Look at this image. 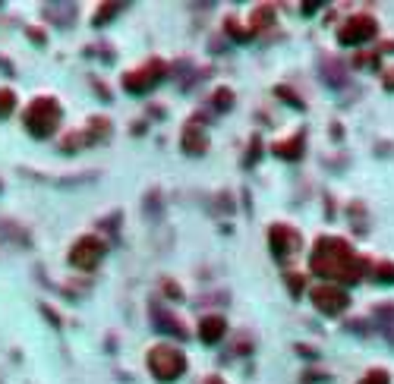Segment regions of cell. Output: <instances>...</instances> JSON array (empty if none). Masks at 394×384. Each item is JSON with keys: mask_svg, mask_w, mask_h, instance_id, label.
I'll use <instances>...</instances> for the list:
<instances>
[{"mask_svg": "<svg viewBox=\"0 0 394 384\" xmlns=\"http://www.w3.org/2000/svg\"><path fill=\"white\" fill-rule=\"evenodd\" d=\"M26 35H29V38H32V41H35V44H45V35H41V31H38V29H26Z\"/></svg>", "mask_w": 394, "mask_h": 384, "instance_id": "obj_26", "label": "cell"}, {"mask_svg": "<svg viewBox=\"0 0 394 384\" xmlns=\"http://www.w3.org/2000/svg\"><path fill=\"white\" fill-rule=\"evenodd\" d=\"M224 29L230 31V35L237 38V41H246V38H253V31H246V29H240V25H237V19H227V25H224Z\"/></svg>", "mask_w": 394, "mask_h": 384, "instance_id": "obj_22", "label": "cell"}, {"mask_svg": "<svg viewBox=\"0 0 394 384\" xmlns=\"http://www.w3.org/2000/svg\"><path fill=\"white\" fill-rule=\"evenodd\" d=\"M227 334V321L221 318V315H209V318H202V325H199V337H202V343H218V340Z\"/></svg>", "mask_w": 394, "mask_h": 384, "instance_id": "obj_10", "label": "cell"}, {"mask_svg": "<svg viewBox=\"0 0 394 384\" xmlns=\"http://www.w3.org/2000/svg\"><path fill=\"white\" fill-rule=\"evenodd\" d=\"M146 362H148V369H152V375L158 378V381H177L180 375L186 371V356H183V350H177V346H171V343H158V346H152L148 350V356H146Z\"/></svg>", "mask_w": 394, "mask_h": 384, "instance_id": "obj_3", "label": "cell"}, {"mask_svg": "<svg viewBox=\"0 0 394 384\" xmlns=\"http://www.w3.org/2000/svg\"><path fill=\"white\" fill-rule=\"evenodd\" d=\"M360 384H391V378H388V371H381V369H375V371H369L366 378H363Z\"/></svg>", "mask_w": 394, "mask_h": 384, "instance_id": "obj_21", "label": "cell"}, {"mask_svg": "<svg viewBox=\"0 0 394 384\" xmlns=\"http://www.w3.org/2000/svg\"><path fill=\"white\" fill-rule=\"evenodd\" d=\"M180 145H183L186 155H205V148H209V136L202 132V123H199V117H192L190 123H186Z\"/></svg>", "mask_w": 394, "mask_h": 384, "instance_id": "obj_9", "label": "cell"}, {"mask_svg": "<svg viewBox=\"0 0 394 384\" xmlns=\"http://www.w3.org/2000/svg\"><path fill=\"white\" fill-rule=\"evenodd\" d=\"M123 13V3H104L95 10V25H108L114 16H120Z\"/></svg>", "mask_w": 394, "mask_h": 384, "instance_id": "obj_16", "label": "cell"}, {"mask_svg": "<svg viewBox=\"0 0 394 384\" xmlns=\"http://www.w3.org/2000/svg\"><path fill=\"white\" fill-rule=\"evenodd\" d=\"M111 136V120H101V117H95L89 123V129H85V138H89V145H95V142H101V138H108Z\"/></svg>", "mask_w": 394, "mask_h": 384, "instance_id": "obj_15", "label": "cell"}, {"mask_svg": "<svg viewBox=\"0 0 394 384\" xmlns=\"http://www.w3.org/2000/svg\"><path fill=\"white\" fill-rule=\"evenodd\" d=\"M303 145H306V136L303 132H293L290 138H284V142H274V155L284 157V161H297V157H303Z\"/></svg>", "mask_w": 394, "mask_h": 384, "instance_id": "obj_11", "label": "cell"}, {"mask_svg": "<svg viewBox=\"0 0 394 384\" xmlns=\"http://www.w3.org/2000/svg\"><path fill=\"white\" fill-rule=\"evenodd\" d=\"M0 66H3L10 76H13V66H10V60H7V57H0Z\"/></svg>", "mask_w": 394, "mask_h": 384, "instance_id": "obj_27", "label": "cell"}, {"mask_svg": "<svg viewBox=\"0 0 394 384\" xmlns=\"http://www.w3.org/2000/svg\"><path fill=\"white\" fill-rule=\"evenodd\" d=\"M152 318L158 321V325H155V327H161V331H167V334H177V337H186V331H183V327H180V321H177V318H171V315H167L164 308H158V306H155V308H152Z\"/></svg>", "mask_w": 394, "mask_h": 384, "instance_id": "obj_12", "label": "cell"}, {"mask_svg": "<svg viewBox=\"0 0 394 384\" xmlns=\"http://www.w3.org/2000/svg\"><path fill=\"white\" fill-rule=\"evenodd\" d=\"M164 76H167V63L152 57V60H146L139 69H129V73L123 76V88L133 94H146V92H152Z\"/></svg>", "mask_w": 394, "mask_h": 384, "instance_id": "obj_4", "label": "cell"}, {"mask_svg": "<svg viewBox=\"0 0 394 384\" xmlns=\"http://www.w3.org/2000/svg\"><path fill=\"white\" fill-rule=\"evenodd\" d=\"M372 277L379 283H394V264L391 262H375L372 264Z\"/></svg>", "mask_w": 394, "mask_h": 384, "instance_id": "obj_17", "label": "cell"}, {"mask_svg": "<svg viewBox=\"0 0 394 384\" xmlns=\"http://www.w3.org/2000/svg\"><path fill=\"white\" fill-rule=\"evenodd\" d=\"M274 92H278L281 98H284V101H287V104H290V107H303V101H300L297 94H293L290 88H287V85H278V88H274Z\"/></svg>", "mask_w": 394, "mask_h": 384, "instance_id": "obj_23", "label": "cell"}, {"mask_svg": "<svg viewBox=\"0 0 394 384\" xmlns=\"http://www.w3.org/2000/svg\"><path fill=\"white\" fill-rule=\"evenodd\" d=\"M0 189H3V186H0Z\"/></svg>", "mask_w": 394, "mask_h": 384, "instance_id": "obj_29", "label": "cell"}, {"mask_svg": "<svg viewBox=\"0 0 394 384\" xmlns=\"http://www.w3.org/2000/svg\"><path fill=\"white\" fill-rule=\"evenodd\" d=\"M60 117H64V111H60L57 98H48V94H41V98H35L32 104L26 107V113H22V123H26V129L32 132L35 138H48L51 132H57Z\"/></svg>", "mask_w": 394, "mask_h": 384, "instance_id": "obj_2", "label": "cell"}, {"mask_svg": "<svg viewBox=\"0 0 394 384\" xmlns=\"http://www.w3.org/2000/svg\"><path fill=\"white\" fill-rule=\"evenodd\" d=\"M13 107H16V94L10 92V88H0V120L10 117V113H13Z\"/></svg>", "mask_w": 394, "mask_h": 384, "instance_id": "obj_19", "label": "cell"}, {"mask_svg": "<svg viewBox=\"0 0 394 384\" xmlns=\"http://www.w3.org/2000/svg\"><path fill=\"white\" fill-rule=\"evenodd\" d=\"M272 22H274V10H272V6H268V3L265 6H255L253 16H249V31L255 35L259 29H268Z\"/></svg>", "mask_w": 394, "mask_h": 384, "instance_id": "obj_13", "label": "cell"}, {"mask_svg": "<svg viewBox=\"0 0 394 384\" xmlns=\"http://www.w3.org/2000/svg\"><path fill=\"white\" fill-rule=\"evenodd\" d=\"M268 246H272L274 258H293L300 249H303V236H300V230H293L290 224H274L272 230H268Z\"/></svg>", "mask_w": 394, "mask_h": 384, "instance_id": "obj_7", "label": "cell"}, {"mask_svg": "<svg viewBox=\"0 0 394 384\" xmlns=\"http://www.w3.org/2000/svg\"><path fill=\"white\" fill-rule=\"evenodd\" d=\"M312 274H322L328 283H356L363 274V258L353 255L347 243L341 236H322L312 249L309 258Z\"/></svg>", "mask_w": 394, "mask_h": 384, "instance_id": "obj_1", "label": "cell"}, {"mask_svg": "<svg viewBox=\"0 0 394 384\" xmlns=\"http://www.w3.org/2000/svg\"><path fill=\"white\" fill-rule=\"evenodd\" d=\"M309 296H312V306L325 315H341L350 306L347 290L337 287V283H318V287H312Z\"/></svg>", "mask_w": 394, "mask_h": 384, "instance_id": "obj_6", "label": "cell"}, {"mask_svg": "<svg viewBox=\"0 0 394 384\" xmlns=\"http://www.w3.org/2000/svg\"><path fill=\"white\" fill-rule=\"evenodd\" d=\"M45 13L57 19V25H64V29L73 22V19H76V6H70V3H66V6L64 3H51V6H45Z\"/></svg>", "mask_w": 394, "mask_h": 384, "instance_id": "obj_14", "label": "cell"}, {"mask_svg": "<svg viewBox=\"0 0 394 384\" xmlns=\"http://www.w3.org/2000/svg\"><path fill=\"white\" fill-rule=\"evenodd\" d=\"M375 35H379V22H375L372 16H350L347 22L337 29V41H341L344 48H360V44L372 41Z\"/></svg>", "mask_w": 394, "mask_h": 384, "instance_id": "obj_5", "label": "cell"}, {"mask_svg": "<svg viewBox=\"0 0 394 384\" xmlns=\"http://www.w3.org/2000/svg\"><path fill=\"white\" fill-rule=\"evenodd\" d=\"M215 107H218V111L234 107V92H230V88H218V92H215Z\"/></svg>", "mask_w": 394, "mask_h": 384, "instance_id": "obj_20", "label": "cell"}, {"mask_svg": "<svg viewBox=\"0 0 394 384\" xmlns=\"http://www.w3.org/2000/svg\"><path fill=\"white\" fill-rule=\"evenodd\" d=\"M83 145H89V138H85V132H70V136L64 138V145L60 148L66 151V155H73V151H79Z\"/></svg>", "mask_w": 394, "mask_h": 384, "instance_id": "obj_18", "label": "cell"}, {"mask_svg": "<svg viewBox=\"0 0 394 384\" xmlns=\"http://www.w3.org/2000/svg\"><path fill=\"white\" fill-rule=\"evenodd\" d=\"M381 85H385L388 92H394V66H391V69H385V73H381Z\"/></svg>", "mask_w": 394, "mask_h": 384, "instance_id": "obj_25", "label": "cell"}, {"mask_svg": "<svg viewBox=\"0 0 394 384\" xmlns=\"http://www.w3.org/2000/svg\"><path fill=\"white\" fill-rule=\"evenodd\" d=\"M287 283H290V290H293V296H297V293H300V290H303V277H300V274H293V271H290V274H287Z\"/></svg>", "mask_w": 394, "mask_h": 384, "instance_id": "obj_24", "label": "cell"}, {"mask_svg": "<svg viewBox=\"0 0 394 384\" xmlns=\"http://www.w3.org/2000/svg\"><path fill=\"white\" fill-rule=\"evenodd\" d=\"M101 258H104V239H98V236L76 239L70 249V264H76V268H83V271H92Z\"/></svg>", "mask_w": 394, "mask_h": 384, "instance_id": "obj_8", "label": "cell"}, {"mask_svg": "<svg viewBox=\"0 0 394 384\" xmlns=\"http://www.w3.org/2000/svg\"><path fill=\"white\" fill-rule=\"evenodd\" d=\"M205 384H224V381H221V378H215V375H211V378H209V381H205Z\"/></svg>", "mask_w": 394, "mask_h": 384, "instance_id": "obj_28", "label": "cell"}]
</instances>
